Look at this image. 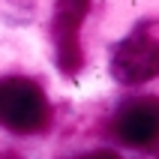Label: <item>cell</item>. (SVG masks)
<instances>
[{"label": "cell", "mask_w": 159, "mask_h": 159, "mask_svg": "<svg viewBox=\"0 0 159 159\" xmlns=\"http://www.w3.org/2000/svg\"><path fill=\"white\" fill-rule=\"evenodd\" d=\"M48 99L30 78H0V126L12 132H39L48 126Z\"/></svg>", "instance_id": "obj_1"}, {"label": "cell", "mask_w": 159, "mask_h": 159, "mask_svg": "<svg viewBox=\"0 0 159 159\" xmlns=\"http://www.w3.org/2000/svg\"><path fill=\"white\" fill-rule=\"evenodd\" d=\"M90 0H57L51 18V36H54V51H57V66L66 75H75L81 69V45L78 33L87 18Z\"/></svg>", "instance_id": "obj_2"}, {"label": "cell", "mask_w": 159, "mask_h": 159, "mask_svg": "<svg viewBox=\"0 0 159 159\" xmlns=\"http://www.w3.org/2000/svg\"><path fill=\"white\" fill-rule=\"evenodd\" d=\"M111 72L120 84H144L159 75V39L147 33H132L114 48Z\"/></svg>", "instance_id": "obj_3"}, {"label": "cell", "mask_w": 159, "mask_h": 159, "mask_svg": "<svg viewBox=\"0 0 159 159\" xmlns=\"http://www.w3.org/2000/svg\"><path fill=\"white\" fill-rule=\"evenodd\" d=\"M114 135L129 147H150L159 141V99L138 96L120 105L114 114Z\"/></svg>", "instance_id": "obj_4"}, {"label": "cell", "mask_w": 159, "mask_h": 159, "mask_svg": "<svg viewBox=\"0 0 159 159\" xmlns=\"http://www.w3.org/2000/svg\"><path fill=\"white\" fill-rule=\"evenodd\" d=\"M81 159H117V156L108 153V150H96V153H87V156H81Z\"/></svg>", "instance_id": "obj_5"}]
</instances>
